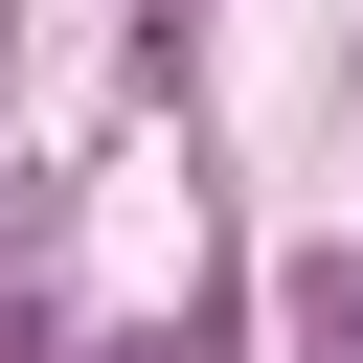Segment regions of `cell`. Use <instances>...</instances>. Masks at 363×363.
Returning a JSON list of instances; mask_svg holds the SVG:
<instances>
[{
	"mask_svg": "<svg viewBox=\"0 0 363 363\" xmlns=\"http://www.w3.org/2000/svg\"><path fill=\"white\" fill-rule=\"evenodd\" d=\"M113 363H182V340H113Z\"/></svg>",
	"mask_w": 363,
	"mask_h": 363,
	"instance_id": "2",
	"label": "cell"
},
{
	"mask_svg": "<svg viewBox=\"0 0 363 363\" xmlns=\"http://www.w3.org/2000/svg\"><path fill=\"white\" fill-rule=\"evenodd\" d=\"M295 318H318V363H363V250H340V272H295Z\"/></svg>",
	"mask_w": 363,
	"mask_h": 363,
	"instance_id": "1",
	"label": "cell"
}]
</instances>
